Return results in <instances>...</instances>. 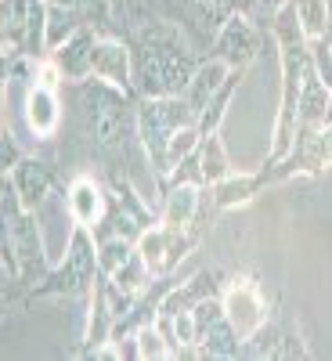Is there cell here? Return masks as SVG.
<instances>
[{
  "instance_id": "cell-7",
  "label": "cell",
  "mask_w": 332,
  "mask_h": 361,
  "mask_svg": "<svg viewBox=\"0 0 332 361\" xmlns=\"http://www.w3.org/2000/svg\"><path fill=\"white\" fill-rule=\"evenodd\" d=\"M221 76H224V66H206V69L195 76V83H192V98H195V105L206 102V94L221 83Z\"/></svg>"
},
{
  "instance_id": "cell-9",
  "label": "cell",
  "mask_w": 332,
  "mask_h": 361,
  "mask_svg": "<svg viewBox=\"0 0 332 361\" xmlns=\"http://www.w3.org/2000/svg\"><path fill=\"white\" fill-rule=\"evenodd\" d=\"M192 145H195V130L192 127H185V130H173L170 134V159H177V156H188L192 152Z\"/></svg>"
},
{
  "instance_id": "cell-4",
  "label": "cell",
  "mask_w": 332,
  "mask_h": 361,
  "mask_svg": "<svg viewBox=\"0 0 332 361\" xmlns=\"http://www.w3.org/2000/svg\"><path fill=\"white\" fill-rule=\"evenodd\" d=\"M69 202H73V214H76L80 224H94L102 217V195H98V188L90 185V180H76Z\"/></svg>"
},
{
  "instance_id": "cell-6",
  "label": "cell",
  "mask_w": 332,
  "mask_h": 361,
  "mask_svg": "<svg viewBox=\"0 0 332 361\" xmlns=\"http://www.w3.org/2000/svg\"><path fill=\"white\" fill-rule=\"evenodd\" d=\"M192 209H195V188H177L173 199H170V206H166V221L173 228H180V224H188Z\"/></svg>"
},
{
  "instance_id": "cell-12",
  "label": "cell",
  "mask_w": 332,
  "mask_h": 361,
  "mask_svg": "<svg viewBox=\"0 0 332 361\" xmlns=\"http://www.w3.org/2000/svg\"><path fill=\"white\" fill-rule=\"evenodd\" d=\"M127 260V243H109L105 246V257H102V264L109 267V271H119V264Z\"/></svg>"
},
{
  "instance_id": "cell-5",
  "label": "cell",
  "mask_w": 332,
  "mask_h": 361,
  "mask_svg": "<svg viewBox=\"0 0 332 361\" xmlns=\"http://www.w3.org/2000/svg\"><path fill=\"white\" fill-rule=\"evenodd\" d=\"M296 15H300V22H304L307 37L325 33V0H296Z\"/></svg>"
},
{
  "instance_id": "cell-8",
  "label": "cell",
  "mask_w": 332,
  "mask_h": 361,
  "mask_svg": "<svg viewBox=\"0 0 332 361\" xmlns=\"http://www.w3.org/2000/svg\"><path fill=\"white\" fill-rule=\"evenodd\" d=\"M51 25H47V44L51 47H58L66 37H69V29H73V15L69 11H51V18H47Z\"/></svg>"
},
{
  "instance_id": "cell-13",
  "label": "cell",
  "mask_w": 332,
  "mask_h": 361,
  "mask_svg": "<svg viewBox=\"0 0 332 361\" xmlns=\"http://www.w3.org/2000/svg\"><path fill=\"white\" fill-rule=\"evenodd\" d=\"M224 173V166H221V148H217V141L206 148V177H221Z\"/></svg>"
},
{
  "instance_id": "cell-1",
  "label": "cell",
  "mask_w": 332,
  "mask_h": 361,
  "mask_svg": "<svg viewBox=\"0 0 332 361\" xmlns=\"http://www.w3.org/2000/svg\"><path fill=\"white\" fill-rule=\"evenodd\" d=\"M228 322L235 325V333L238 336H250L257 333V325L264 322V304H260V293L250 286V282H238L231 293H228Z\"/></svg>"
},
{
  "instance_id": "cell-11",
  "label": "cell",
  "mask_w": 332,
  "mask_h": 361,
  "mask_svg": "<svg viewBox=\"0 0 332 361\" xmlns=\"http://www.w3.org/2000/svg\"><path fill=\"white\" fill-rule=\"evenodd\" d=\"M141 354H145V357H166L170 350L159 343V336L152 333V329H145V333H141Z\"/></svg>"
},
{
  "instance_id": "cell-10",
  "label": "cell",
  "mask_w": 332,
  "mask_h": 361,
  "mask_svg": "<svg viewBox=\"0 0 332 361\" xmlns=\"http://www.w3.org/2000/svg\"><path fill=\"white\" fill-rule=\"evenodd\" d=\"M22 188H25V199H40L44 195V173L40 170H33V166H25L22 170Z\"/></svg>"
},
{
  "instance_id": "cell-3",
  "label": "cell",
  "mask_w": 332,
  "mask_h": 361,
  "mask_svg": "<svg viewBox=\"0 0 332 361\" xmlns=\"http://www.w3.org/2000/svg\"><path fill=\"white\" fill-rule=\"evenodd\" d=\"M29 123H33L37 134H51L54 123H58V102H54V94L47 90V83L29 94Z\"/></svg>"
},
{
  "instance_id": "cell-2",
  "label": "cell",
  "mask_w": 332,
  "mask_h": 361,
  "mask_svg": "<svg viewBox=\"0 0 332 361\" xmlns=\"http://www.w3.org/2000/svg\"><path fill=\"white\" fill-rule=\"evenodd\" d=\"M90 73H94L98 80H109V83H123L127 80V54H123V47H116V44L94 47Z\"/></svg>"
}]
</instances>
